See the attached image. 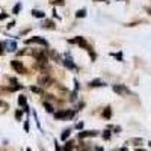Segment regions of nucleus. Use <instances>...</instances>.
<instances>
[{
  "instance_id": "obj_13",
  "label": "nucleus",
  "mask_w": 151,
  "mask_h": 151,
  "mask_svg": "<svg viewBox=\"0 0 151 151\" xmlns=\"http://www.w3.org/2000/svg\"><path fill=\"white\" fill-rule=\"evenodd\" d=\"M42 26L45 27V29H55V24H53V21H45Z\"/></svg>"
},
{
  "instance_id": "obj_21",
  "label": "nucleus",
  "mask_w": 151,
  "mask_h": 151,
  "mask_svg": "<svg viewBox=\"0 0 151 151\" xmlns=\"http://www.w3.org/2000/svg\"><path fill=\"white\" fill-rule=\"evenodd\" d=\"M21 115H23V112H21V110H17V112H15V116H17L18 119L21 118Z\"/></svg>"
},
{
  "instance_id": "obj_5",
  "label": "nucleus",
  "mask_w": 151,
  "mask_h": 151,
  "mask_svg": "<svg viewBox=\"0 0 151 151\" xmlns=\"http://www.w3.org/2000/svg\"><path fill=\"white\" fill-rule=\"evenodd\" d=\"M29 42H38V44H41V45H44V47H48L47 41L42 40V38H30V40L26 41V44H29Z\"/></svg>"
},
{
  "instance_id": "obj_8",
  "label": "nucleus",
  "mask_w": 151,
  "mask_h": 151,
  "mask_svg": "<svg viewBox=\"0 0 151 151\" xmlns=\"http://www.w3.org/2000/svg\"><path fill=\"white\" fill-rule=\"evenodd\" d=\"M5 47H8L9 52H15V48H17V44L14 41H9V42H5Z\"/></svg>"
},
{
  "instance_id": "obj_25",
  "label": "nucleus",
  "mask_w": 151,
  "mask_h": 151,
  "mask_svg": "<svg viewBox=\"0 0 151 151\" xmlns=\"http://www.w3.org/2000/svg\"><path fill=\"white\" fill-rule=\"evenodd\" d=\"M0 106H3V103H2V101H0Z\"/></svg>"
},
{
  "instance_id": "obj_16",
  "label": "nucleus",
  "mask_w": 151,
  "mask_h": 151,
  "mask_svg": "<svg viewBox=\"0 0 151 151\" xmlns=\"http://www.w3.org/2000/svg\"><path fill=\"white\" fill-rule=\"evenodd\" d=\"M130 144H136V145H141L142 139H130Z\"/></svg>"
},
{
  "instance_id": "obj_6",
  "label": "nucleus",
  "mask_w": 151,
  "mask_h": 151,
  "mask_svg": "<svg viewBox=\"0 0 151 151\" xmlns=\"http://www.w3.org/2000/svg\"><path fill=\"white\" fill-rule=\"evenodd\" d=\"M98 133L97 132H80L79 133V137L80 139H83V137H89V136H97Z\"/></svg>"
},
{
  "instance_id": "obj_17",
  "label": "nucleus",
  "mask_w": 151,
  "mask_h": 151,
  "mask_svg": "<svg viewBox=\"0 0 151 151\" xmlns=\"http://www.w3.org/2000/svg\"><path fill=\"white\" fill-rule=\"evenodd\" d=\"M44 106H45L47 112H53V106H52V104H48V103H44Z\"/></svg>"
},
{
  "instance_id": "obj_11",
  "label": "nucleus",
  "mask_w": 151,
  "mask_h": 151,
  "mask_svg": "<svg viewBox=\"0 0 151 151\" xmlns=\"http://www.w3.org/2000/svg\"><path fill=\"white\" fill-rule=\"evenodd\" d=\"M89 86H92V88H97V86H104V82H101V80H92V82L89 83Z\"/></svg>"
},
{
  "instance_id": "obj_15",
  "label": "nucleus",
  "mask_w": 151,
  "mask_h": 151,
  "mask_svg": "<svg viewBox=\"0 0 151 151\" xmlns=\"http://www.w3.org/2000/svg\"><path fill=\"white\" fill-rule=\"evenodd\" d=\"M68 136H70V130H65L64 133H62V139L67 141V139H68Z\"/></svg>"
},
{
  "instance_id": "obj_18",
  "label": "nucleus",
  "mask_w": 151,
  "mask_h": 151,
  "mask_svg": "<svg viewBox=\"0 0 151 151\" xmlns=\"http://www.w3.org/2000/svg\"><path fill=\"white\" fill-rule=\"evenodd\" d=\"M20 9H21V5H15V6H14V14H18Z\"/></svg>"
},
{
  "instance_id": "obj_22",
  "label": "nucleus",
  "mask_w": 151,
  "mask_h": 151,
  "mask_svg": "<svg viewBox=\"0 0 151 151\" xmlns=\"http://www.w3.org/2000/svg\"><path fill=\"white\" fill-rule=\"evenodd\" d=\"M65 148H68V150H70V148H73V142H68V144L65 145Z\"/></svg>"
},
{
  "instance_id": "obj_20",
  "label": "nucleus",
  "mask_w": 151,
  "mask_h": 151,
  "mask_svg": "<svg viewBox=\"0 0 151 151\" xmlns=\"http://www.w3.org/2000/svg\"><path fill=\"white\" fill-rule=\"evenodd\" d=\"M112 56H115L116 59H119V60H122V55H121V53H116V55H115V53H113Z\"/></svg>"
},
{
  "instance_id": "obj_3",
  "label": "nucleus",
  "mask_w": 151,
  "mask_h": 151,
  "mask_svg": "<svg viewBox=\"0 0 151 151\" xmlns=\"http://www.w3.org/2000/svg\"><path fill=\"white\" fill-rule=\"evenodd\" d=\"M11 67L14 68L15 71L21 73V74H24V73H26V68L23 67V64H21V62H17V60H12V64H11Z\"/></svg>"
},
{
  "instance_id": "obj_4",
  "label": "nucleus",
  "mask_w": 151,
  "mask_h": 151,
  "mask_svg": "<svg viewBox=\"0 0 151 151\" xmlns=\"http://www.w3.org/2000/svg\"><path fill=\"white\" fill-rule=\"evenodd\" d=\"M74 115V112H67V110H64V112H56L55 113V118H58V119H62V118H71Z\"/></svg>"
},
{
  "instance_id": "obj_2",
  "label": "nucleus",
  "mask_w": 151,
  "mask_h": 151,
  "mask_svg": "<svg viewBox=\"0 0 151 151\" xmlns=\"http://www.w3.org/2000/svg\"><path fill=\"white\" fill-rule=\"evenodd\" d=\"M70 42H73V44H79V45H82V47L86 48V50H91L89 45H88V42L83 40L82 36H77V38H74V40H70Z\"/></svg>"
},
{
  "instance_id": "obj_19",
  "label": "nucleus",
  "mask_w": 151,
  "mask_h": 151,
  "mask_svg": "<svg viewBox=\"0 0 151 151\" xmlns=\"http://www.w3.org/2000/svg\"><path fill=\"white\" fill-rule=\"evenodd\" d=\"M103 137H104L106 141H107V139H110V132H107V130H106V132H104V134H103Z\"/></svg>"
},
{
  "instance_id": "obj_7",
  "label": "nucleus",
  "mask_w": 151,
  "mask_h": 151,
  "mask_svg": "<svg viewBox=\"0 0 151 151\" xmlns=\"http://www.w3.org/2000/svg\"><path fill=\"white\" fill-rule=\"evenodd\" d=\"M18 104L23 106L24 110L27 112V103H26V97H24V95H20V97H18Z\"/></svg>"
},
{
  "instance_id": "obj_1",
  "label": "nucleus",
  "mask_w": 151,
  "mask_h": 151,
  "mask_svg": "<svg viewBox=\"0 0 151 151\" xmlns=\"http://www.w3.org/2000/svg\"><path fill=\"white\" fill-rule=\"evenodd\" d=\"M112 88H113V91H115L116 94H119V95H127V94H130V91H129L124 85H113Z\"/></svg>"
},
{
  "instance_id": "obj_14",
  "label": "nucleus",
  "mask_w": 151,
  "mask_h": 151,
  "mask_svg": "<svg viewBox=\"0 0 151 151\" xmlns=\"http://www.w3.org/2000/svg\"><path fill=\"white\" fill-rule=\"evenodd\" d=\"M76 15H77V18H79V17L82 18V17H85V15H86V11H85V9H80V11H79Z\"/></svg>"
},
{
  "instance_id": "obj_10",
  "label": "nucleus",
  "mask_w": 151,
  "mask_h": 151,
  "mask_svg": "<svg viewBox=\"0 0 151 151\" xmlns=\"http://www.w3.org/2000/svg\"><path fill=\"white\" fill-rule=\"evenodd\" d=\"M32 15L36 17V18H44V12L38 11V9H33V11H32Z\"/></svg>"
},
{
  "instance_id": "obj_12",
  "label": "nucleus",
  "mask_w": 151,
  "mask_h": 151,
  "mask_svg": "<svg viewBox=\"0 0 151 151\" xmlns=\"http://www.w3.org/2000/svg\"><path fill=\"white\" fill-rule=\"evenodd\" d=\"M110 115H112L110 107H106V109H104V112H103V116H104L106 119H109V118H110Z\"/></svg>"
},
{
  "instance_id": "obj_23",
  "label": "nucleus",
  "mask_w": 151,
  "mask_h": 151,
  "mask_svg": "<svg viewBox=\"0 0 151 151\" xmlns=\"http://www.w3.org/2000/svg\"><path fill=\"white\" fill-rule=\"evenodd\" d=\"M147 12H148V14L151 15V8H147Z\"/></svg>"
},
{
  "instance_id": "obj_9",
  "label": "nucleus",
  "mask_w": 151,
  "mask_h": 151,
  "mask_svg": "<svg viewBox=\"0 0 151 151\" xmlns=\"http://www.w3.org/2000/svg\"><path fill=\"white\" fill-rule=\"evenodd\" d=\"M65 65H67V68H70V70H74V68H76V65L73 64V59H71L70 56L65 58Z\"/></svg>"
},
{
  "instance_id": "obj_24",
  "label": "nucleus",
  "mask_w": 151,
  "mask_h": 151,
  "mask_svg": "<svg viewBox=\"0 0 151 151\" xmlns=\"http://www.w3.org/2000/svg\"><path fill=\"white\" fill-rule=\"evenodd\" d=\"M2 45H3V44H2V42H0V53H2V52H3V50H2Z\"/></svg>"
}]
</instances>
